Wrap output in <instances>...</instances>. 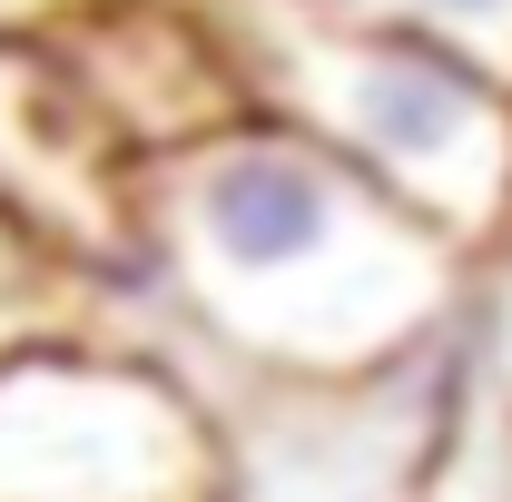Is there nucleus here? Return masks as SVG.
Returning a JSON list of instances; mask_svg holds the SVG:
<instances>
[{"mask_svg": "<svg viewBox=\"0 0 512 502\" xmlns=\"http://www.w3.org/2000/svg\"><path fill=\"white\" fill-rule=\"evenodd\" d=\"M473 345H483V384L512 404V256L483 266V296H473Z\"/></svg>", "mask_w": 512, "mask_h": 502, "instance_id": "8", "label": "nucleus"}, {"mask_svg": "<svg viewBox=\"0 0 512 502\" xmlns=\"http://www.w3.org/2000/svg\"><path fill=\"white\" fill-rule=\"evenodd\" d=\"M237 453L217 394L119 335L0 355V502H227Z\"/></svg>", "mask_w": 512, "mask_h": 502, "instance_id": "3", "label": "nucleus"}, {"mask_svg": "<svg viewBox=\"0 0 512 502\" xmlns=\"http://www.w3.org/2000/svg\"><path fill=\"white\" fill-rule=\"evenodd\" d=\"M109 0H0V40H20V50H60L69 30H89Z\"/></svg>", "mask_w": 512, "mask_h": 502, "instance_id": "9", "label": "nucleus"}, {"mask_svg": "<svg viewBox=\"0 0 512 502\" xmlns=\"http://www.w3.org/2000/svg\"><path fill=\"white\" fill-rule=\"evenodd\" d=\"M256 119L325 138L483 266L512 247V79L444 40L345 20L325 0H197Z\"/></svg>", "mask_w": 512, "mask_h": 502, "instance_id": "2", "label": "nucleus"}, {"mask_svg": "<svg viewBox=\"0 0 512 502\" xmlns=\"http://www.w3.org/2000/svg\"><path fill=\"white\" fill-rule=\"evenodd\" d=\"M50 60L69 69L89 119L109 128L138 168L207 138V128H227V119H247V79H237L227 40L207 30L197 0H109Z\"/></svg>", "mask_w": 512, "mask_h": 502, "instance_id": "5", "label": "nucleus"}, {"mask_svg": "<svg viewBox=\"0 0 512 502\" xmlns=\"http://www.w3.org/2000/svg\"><path fill=\"white\" fill-rule=\"evenodd\" d=\"M0 207L99 276H138V158L89 119L50 50L0 40Z\"/></svg>", "mask_w": 512, "mask_h": 502, "instance_id": "4", "label": "nucleus"}, {"mask_svg": "<svg viewBox=\"0 0 512 502\" xmlns=\"http://www.w3.org/2000/svg\"><path fill=\"white\" fill-rule=\"evenodd\" d=\"M109 296H119V276L79 266L30 217L0 207V355H30V345H60V335H109V315H119Z\"/></svg>", "mask_w": 512, "mask_h": 502, "instance_id": "6", "label": "nucleus"}, {"mask_svg": "<svg viewBox=\"0 0 512 502\" xmlns=\"http://www.w3.org/2000/svg\"><path fill=\"white\" fill-rule=\"evenodd\" d=\"M138 296L168 315L178 365L355 394L424 365L473 315L483 256L325 138L247 109L138 168Z\"/></svg>", "mask_w": 512, "mask_h": 502, "instance_id": "1", "label": "nucleus"}, {"mask_svg": "<svg viewBox=\"0 0 512 502\" xmlns=\"http://www.w3.org/2000/svg\"><path fill=\"white\" fill-rule=\"evenodd\" d=\"M325 10L375 20V30H414V40H444V50H463V60L512 79V0H325Z\"/></svg>", "mask_w": 512, "mask_h": 502, "instance_id": "7", "label": "nucleus"}]
</instances>
